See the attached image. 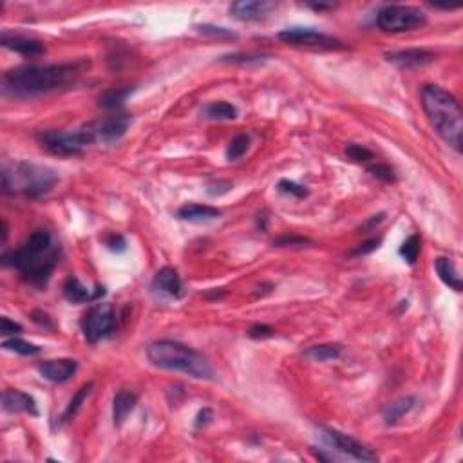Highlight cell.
<instances>
[{"mask_svg": "<svg viewBox=\"0 0 463 463\" xmlns=\"http://www.w3.org/2000/svg\"><path fill=\"white\" fill-rule=\"evenodd\" d=\"M89 67L85 60L49 66H22L9 69L2 76V91L6 97L35 98L62 91L73 85Z\"/></svg>", "mask_w": 463, "mask_h": 463, "instance_id": "1", "label": "cell"}, {"mask_svg": "<svg viewBox=\"0 0 463 463\" xmlns=\"http://www.w3.org/2000/svg\"><path fill=\"white\" fill-rule=\"evenodd\" d=\"M60 248L47 230H37L27 237L20 248L6 252L2 263L11 266L22 276L25 283L42 288L49 283L54 268L58 264Z\"/></svg>", "mask_w": 463, "mask_h": 463, "instance_id": "2", "label": "cell"}, {"mask_svg": "<svg viewBox=\"0 0 463 463\" xmlns=\"http://www.w3.org/2000/svg\"><path fill=\"white\" fill-rule=\"evenodd\" d=\"M421 107L429 118L431 125L440 138L452 147L456 152L462 151L463 138V113L458 100L451 92L440 85H424L421 89Z\"/></svg>", "mask_w": 463, "mask_h": 463, "instance_id": "3", "label": "cell"}, {"mask_svg": "<svg viewBox=\"0 0 463 463\" xmlns=\"http://www.w3.org/2000/svg\"><path fill=\"white\" fill-rule=\"evenodd\" d=\"M152 366L167 371H180L197 380H216V371L203 353L174 340H156L147 347Z\"/></svg>", "mask_w": 463, "mask_h": 463, "instance_id": "4", "label": "cell"}, {"mask_svg": "<svg viewBox=\"0 0 463 463\" xmlns=\"http://www.w3.org/2000/svg\"><path fill=\"white\" fill-rule=\"evenodd\" d=\"M58 183V175L51 168L35 163H15L13 174L4 167L2 171V188L6 194H22L25 197H40Z\"/></svg>", "mask_w": 463, "mask_h": 463, "instance_id": "5", "label": "cell"}, {"mask_svg": "<svg viewBox=\"0 0 463 463\" xmlns=\"http://www.w3.org/2000/svg\"><path fill=\"white\" fill-rule=\"evenodd\" d=\"M38 142L42 143L44 149L56 156H82L85 151V147L92 145L91 132L89 127L75 130V132H67V130H44L38 134Z\"/></svg>", "mask_w": 463, "mask_h": 463, "instance_id": "6", "label": "cell"}, {"mask_svg": "<svg viewBox=\"0 0 463 463\" xmlns=\"http://www.w3.org/2000/svg\"><path fill=\"white\" fill-rule=\"evenodd\" d=\"M426 13L413 6H384L376 15V25L384 33H405L426 25Z\"/></svg>", "mask_w": 463, "mask_h": 463, "instance_id": "7", "label": "cell"}, {"mask_svg": "<svg viewBox=\"0 0 463 463\" xmlns=\"http://www.w3.org/2000/svg\"><path fill=\"white\" fill-rule=\"evenodd\" d=\"M82 333H84L85 340L89 344H97L104 340L105 337L113 333L114 326H116V315H114V308L107 302H98L92 304L82 317Z\"/></svg>", "mask_w": 463, "mask_h": 463, "instance_id": "8", "label": "cell"}, {"mask_svg": "<svg viewBox=\"0 0 463 463\" xmlns=\"http://www.w3.org/2000/svg\"><path fill=\"white\" fill-rule=\"evenodd\" d=\"M279 40L288 46L308 47V49H338L342 47V42L322 31L313 30V27H288L283 30L279 35Z\"/></svg>", "mask_w": 463, "mask_h": 463, "instance_id": "9", "label": "cell"}, {"mask_svg": "<svg viewBox=\"0 0 463 463\" xmlns=\"http://www.w3.org/2000/svg\"><path fill=\"white\" fill-rule=\"evenodd\" d=\"M321 436L331 451H337L338 455L346 456V458L357 459V462H376L378 459V456L371 449H367L355 438H351L350 434H344L337 429H331V427H322Z\"/></svg>", "mask_w": 463, "mask_h": 463, "instance_id": "10", "label": "cell"}, {"mask_svg": "<svg viewBox=\"0 0 463 463\" xmlns=\"http://www.w3.org/2000/svg\"><path fill=\"white\" fill-rule=\"evenodd\" d=\"M132 118L129 114H114L105 120L89 123V132H91L94 143H114L125 136Z\"/></svg>", "mask_w": 463, "mask_h": 463, "instance_id": "11", "label": "cell"}, {"mask_svg": "<svg viewBox=\"0 0 463 463\" xmlns=\"http://www.w3.org/2000/svg\"><path fill=\"white\" fill-rule=\"evenodd\" d=\"M271 9H276V4L266 0H239L230 6V15L241 22H257L263 20Z\"/></svg>", "mask_w": 463, "mask_h": 463, "instance_id": "12", "label": "cell"}, {"mask_svg": "<svg viewBox=\"0 0 463 463\" xmlns=\"http://www.w3.org/2000/svg\"><path fill=\"white\" fill-rule=\"evenodd\" d=\"M78 364L73 359H54L46 360L38 366V371L46 380L53 382V384H66L75 376Z\"/></svg>", "mask_w": 463, "mask_h": 463, "instance_id": "13", "label": "cell"}, {"mask_svg": "<svg viewBox=\"0 0 463 463\" xmlns=\"http://www.w3.org/2000/svg\"><path fill=\"white\" fill-rule=\"evenodd\" d=\"M152 290L154 293L168 299H181L183 297V283L174 268H161L152 279Z\"/></svg>", "mask_w": 463, "mask_h": 463, "instance_id": "14", "label": "cell"}, {"mask_svg": "<svg viewBox=\"0 0 463 463\" xmlns=\"http://www.w3.org/2000/svg\"><path fill=\"white\" fill-rule=\"evenodd\" d=\"M2 407L6 413H27L37 416L38 405L33 397H30L27 393L17 391V389H9L2 395Z\"/></svg>", "mask_w": 463, "mask_h": 463, "instance_id": "15", "label": "cell"}, {"mask_svg": "<svg viewBox=\"0 0 463 463\" xmlns=\"http://www.w3.org/2000/svg\"><path fill=\"white\" fill-rule=\"evenodd\" d=\"M389 62L397 63L398 67L411 69V67H421L431 63L434 60V54L426 49H405V51H391L385 54Z\"/></svg>", "mask_w": 463, "mask_h": 463, "instance_id": "16", "label": "cell"}, {"mask_svg": "<svg viewBox=\"0 0 463 463\" xmlns=\"http://www.w3.org/2000/svg\"><path fill=\"white\" fill-rule=\"evenodd\" d=\"M0 42H2L6 49H11L18 54H24V56H40L46 51L42 42H38L35 38L20 37V35L4 33L2 38H0Z\"/></svg>", "mask_w": 463, "mask_h": 463, "instance_id": "17", "label": "cell"}, {"mask_svg": "<svg viewBox=\"0 0 463 463\" xmlns=\"http://www.w3.org/2000/svg\"><path fill=\"white\" fill-rule=\"evenodd\" d=\"M104 293L105 288H101V286H98L97 292H92V290H89L87 286L80 283L76 277H69L66 284H63V297L69 302H73V304H84V302L97 301L98 297H101Z\"/></svg>", "mask_w": 463, "mask_h": 463, "instance_id": "18", "label": "cell"}, {"mask_svg": "<svg viewBox=\"0 0 463 463\" xmlns=\"http://www.w3.org/2000/svg\"><path fill=\"white\" fill-rule=\"evenodd\" d=\"M178 216L188 223H209L221 217V210L209 205H185L181 206Z\"/></svg>", "mask_w": 463, "mask_h": 463, "instance_id": "19", "label": "cell"}, {"mask_svg": "<svg viewBox=\"0 0 463 463\" xmlns=\"http://www.w3.org/2000/svg\"><path fill=\"white\" fill-rule=\"evenodd\" d=\"M434 268H436V273L442 279V283L445 286H449L455 292H462L463 284L462 277H459L458 270H456V264L452 263L451 259L447 257H436L434 259Z\"/></svg>", "mask_w": 463, "mask_h": 463, "instance_id": "20", "label": "cell"}, {"mask_svg": "<svg viewBox=\"0 0 463 463\" xmlns=\"http://www.w3.org/2000/svg\"><path fill=\"white\" fill-rule=\"evenodd\" d=\"M138 404V395L132 391H120L113 400V418L116 426H121L132 413L134 405Z\"/></svg>", "mask_w": 463, "mask_h": 463, "instance_id": "21", "label": "cell"}, {"mask_svg": "<svg viewBox=\"0 0 463 463\" xmlns=\"http://www.w3.org/2000/svg\"><path fill=\"white\" fill-rule=\"evenodd\" d=\"M416 405V398L413 397H404L395 400L393 404H389L384 409V421L388 426H395L405 414H409Z\"/></svg>", "mask_w": 463, "mask_h": 463, "instance_id": "22", "label": "cell"}, {"mask_svg": "<svg viewBox=\"0 0 463 463\" xmlns=\"http://www.w3.org/2000/svg\"><path fill=\"white\" fill-rule=\"evenodd\" d=\"M342 355V347L338 344H317L304 351V359L309 362H330L337 360Z\"/></svg>", "mask_w": 463, "mask_h": 463, "instance_id": "23", "label": "cell"}, {"mask_svg": "<svg viewBox=\"0 0 463 463\" xmlns=\"http://www.w3.org/2000/svg\"><path fill=\"white\" fill-rule=\"evenodd\" d=\"M203 118L212 121H228L237 118V109L228 101H212L203 107Z\"/></svg>", "mask_w": 463, "mask_h": 463, "instance_id": "24", "label": "cell"}, {"mask_svg": "<svg viewBox=\"0 0 463 463\" xmlns=\"http://www.w3.org/2000/svg\"><path fill=\"white\" fill-rule=\"evenodd\" d=\"M91 389H92V382H89V384H84L82 388L78 389V391H76V395L71 398L69 405H67L66 411H63V414L60 416V424H66V421L73 420V418L76 416V413L80 411V407H82V404L85 402V398L91 395Z\"/></svg>", "mask_w": 463, "mask_h": 463, "instance_id": "25", "label": "cell"}, {"mask_svg": "<svg viewBox=\"0 0 463 463\" xmlns=\"http://www.w3.org/2000/svg\"><path fill=\"white\" fill-rule=\"evenodd\" d=\"M2 347L6 351H13V353H17V355H24V357H33L40 353V347L35 346V344L27 342V340H22L18 337H11L6 338L4 342H2Z\"/></svg>", "mask_w": 463, "mask_h": 463, "instance_id": "26", "label": "cell"}, {"mask_svg": "<svg viewBox=\"0 0 463 463\" xmlns=\"http://www.w3.org/2000/svg\"><path fill=\"white\" fill-rule=\"evenodd\" d=\"M132 89L125 87V89H111V91H105L104 94L100 97V107L104 109H116L120 107L123 101L127 100Z\"/></svg>", "mask_w": 463, "mask_h": 463, "instance_id": "27", "label": "cell"}, {"mask_svg": "<svg viewBox=\"0 0 463 463\" xmlns=\"http://www.w3.org/2000/svg\"><path fill=\"white\" fill-rule=\"evenodd\" d=\"M248 147H250V138H248L247 134H237L232 142H230L228 149H226V158L230 161H235V159L242 158V156L247 154Z\"/></svg>", "mask_w": 463, "mask_h": 463, "instance_id": "28", "label": "cell"}, {"mask_svg": "<svg viewBox=\"0 0 463 463\" xmlns=\"http://www.w3.org/2000/svg\"><path fill=\"white\" fill-rule=\"evenodd\" d=\"M420 245H421L420 237H418L416 234H413L409 239H407V241L404 242V245H402L400 255L409 264H414L418 261V255H420Z\"/></svg>", "mask_w": 463, "mask_h": 463, "instance_id": "29", "label": "cell"}, {"mask_svg": "<svg viewBox=\"0 0 463 463\" xmlns=\"http://www.w3.org/2000/svg\"><path fill=\"white\" fill-rule=\"evenodd\" d=\"M346 154L355 163H369L373 159V152L367 147L359 145V143H347Z\"/></svg>", "mask_w": 463, "mask_h": 463, "instance_id": "30", "label": "cell"}, {"mask_svg": "<svg viewBox=\"0 0 463 463\" xmlns=\"http://www.w3.org/2000/svg\"><path fill=\"white\" fill-rule=\"evenodd\" d=\"M369 172H371L375 178L382 181H388V183H393V181H397V175H395V171L384 163H376V165H371L369 167Z\"/></svg>", "mask_w": 463, "mask_h": 463, "instance_id": "31", "label": "cell"}, {"mask_svg": "<svg viewBox=\"0 0 463 463\" xmlns=\"http://www.w3.org/2000/svg\"><path fill=\"white\" fill-rule=\"evenodd\" d=\"M279 190L283 194H292V196L299 197V199H302V197L308 196V190H306L304 187H301V185H297V183H293V181H288V180L280 181Z\"/></svg>", "mask_w": 463, "mask_h": 463, "instance_id": "32", "label": "cell"}, {"mask_svg": "<svg viewBox=\"0 0 463 463\" xmlns=\"http://www.w3.org/2000/svg\"><path fill=\"white\" fill-rule=\"evenodd\" d=\"M197 30H199L203 35H209V37L235 38V33L225 30V27H216V25H197Z\"/></svg>", "mask_w": 463, "mask_h": 463, "instance_id": "33", "label": "cell"}, {"mask_svg": "<svg viewBox=\"0 0 463 463\" xmlns=\"http://www.w3.org/2000/svg\"><path fill=\"white\" fill-rule=\"evenodd\" d=\"M0 331H2L4 337H15V335L22 331V326L17 324V322L9 321L8 317H4L0 321Z\"/></svg>", "mask_w": 463, "mask_h": 463, "instance_id": "34", "label": "cell"}, {"mask_svg": "<svg viewBox=\"0 0 463 463\" xmlns=\"http://www.w3.org/2000/svg\"><path fill=\"white\" fill-rule=\"evenodd\" d=\"M273 333H276V331L271 330L268 324H254L250 328V331H248V335H250L252 338H268L273 337Z\"/></svg>", "mask_w": 463, "mask_h": 463, "instance_id": "35", "label": "cell"}, {"mask_svg": "<svg viewBox=\"0 0 463 463\" xmlns=\"http://www.w3.org/2000/svg\"><path fill=\"white\" fill-rule=\"evenodd\" d=\"M306 242H309L308 239H304V237H295V235H284V237H280V239H277L276 242H273V245H276V247H301V245H306Z\"/></svg>", "mask_w": 463, "mask_h": 463, "instance_id": "36", "label": "cell"}, {"mask_svg": "<svg viewBox=\"0 0 463 463\" xmlns=\"http://www.w3.org/2000/svg\"><path fill=\"white\" fill-rule=\"evenodd\" d=\"M380 245V239H371V241H366L362 242V245H359V248H355V250L351 252V255H366V254H371L373 250H376Z\"/></svg>", "mask_w": 463, "mask_h": 463, "instance_id": "37", "label": "cell"}, {"mask_svg": "<svg viewBox=\"0 0 463 463\" xmlns=\"http://www.w3.org/2000/svg\"><path fill=\"white\" fill-rule=\"evenodd\" d=\"M107 247L109 250L113 252H125V239L121 237V235H111V237L107 239Z\"/></svg>", "mask_w": 463, "mask_h": 463, "instance_id": "38", "label": "cell"}, {"mask_svg": "<svg viewBox=\"0 0 463 463\" xmlns=\"http://www.w3.org/2000/svg\"><path fill=\"white\" fill-rule=\"evenodd\" d=\"M309 8H313L315 11H324V9H333V4H309Z\"/></svg>", "mask_w": 463, "mask_h": 463, "instance_id": "39", "label": "cell"}]
</instances>
